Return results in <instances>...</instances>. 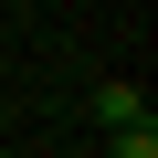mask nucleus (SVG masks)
<instances>
[{"instance_id":"1","label":"nucleus","mask_w":158,"mask_h":158,"mask_svg":"<svg viewBox=\"0 0 158 158\" xmlns=\"http://www.w3.org/2000/svg\"><path fill=\"white\" fill-rule=\"evenodd\" d=\"M137 116H148V95L127 85V74H106V85H95V127L116 137V127H137Z\"/></svg>"},{"instance_id":"2","label":"nucleus","mask_w":158,"mask_h":158,"mask_svg":"<svg viewBox=\"0 0 158 158\" xmlns=\"http://www.w3.org/2000/svg\"><path fill=\"white\" fill-rule=\"evenodd\" d=\"M106 158H158V127H148V116H137V127H116V137H106Z\"/></svg>"}]
</instances>
